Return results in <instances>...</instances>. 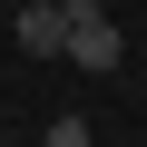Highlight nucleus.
I'll list each match as a JSON object with an SVG mask.
<instances>
[{"label":"nucleus","mask_w":147,"mask_h":147,"mask_svg":"<svg viewBox=\"0 0 147 147\" xmlns=\"http://www.w3.org/2000/svg\"><path fill=\"white\" fill-rule=\"evenodd\" d=\"M69 59H79L88 79H108V69L127 59V39H118V20L98 10V0H69Z\"/></svg>","instance_id":"1"},{"label":"nucleus","mask_w":147,"mask_h":147,"mask_svg":"<svg viewBox=\"0 0 147 147\" xmlns=\"http://www.w3.org/2000/svg\"><path fill=\"white\" fill-rule=\"evenodd\" d=\"M30 59H69V0H30L20 10V30H10Z\"/></svg>","instance_id":"2"},{"label":"nucleus","mask_w":147,"mask_h":147,"mask_svg":"<svg viewBox=\"0 0 147 147\" xmlns=\"http://www.w3.org/2000/svg\"><path fill=\"white\" fill-rule=\"evenodd\" d=\"M39 147H98V127H88V118H49V137H39Z\"/></svg>","instance_id":"3"}]
</instances>
